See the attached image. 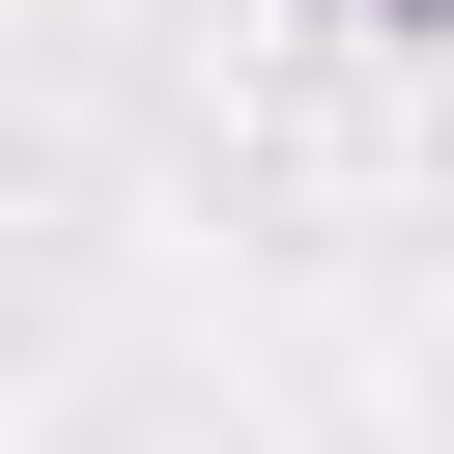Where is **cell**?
I'll return each mask as SVG.
<instances>
[{
    "label": "cell",
    "instance_id": "cell-1",
    "mask_svg": "<svg viewBox=\"0 0 454 454\" xmlns=\"http://www.w3.org/2000/svg\"><path fill=\"white\" fill-rule=\"evenodd\" d=\"M369 28H454V0H369Z\"/></svg>",
    "mask_w": 454,
    "mask_h": 454
}]
</instances>
